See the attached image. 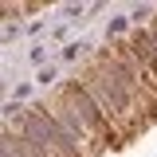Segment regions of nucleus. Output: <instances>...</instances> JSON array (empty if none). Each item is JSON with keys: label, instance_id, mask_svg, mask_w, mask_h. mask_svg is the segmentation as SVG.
I'll use <instances>...</instances> for the list:
<instances>
[{"label": "nucleus", "instance_id": "f257e3e1", "mask_svg": "<svg viewBox=\"0 0 157 157\" xmlns=\"http://www.w3.org/2000/svg\"><path fill=\"white\" fill-rule=\"evenodd\" d=\"M157 126V4H4V157H106Z\"/></svg>", "mask_w": 157, "mask_h": 157}]
</instances>
